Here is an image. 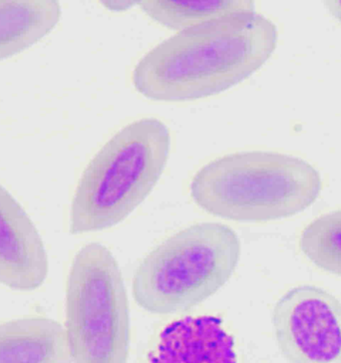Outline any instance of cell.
<instances>
[{"label":"cell","mask_w":341,"mask_h":363,"mask_svg":"<svg viewBox=\"0 0 341 363\" xmlns=\"http://www.w3.org/2000/svg\"><path fill=\"white\" fill-rule=\"evenodd\" d=\"M323 190L318 171L279 152H237L203 166L191 197L208 214L240 223H262L299 214Z\"/></svg>","instance_id":"cell-2"},{"label":"cell","mask_w":341,"mask_h":363,"mask_svg":"<svg viewBox=\"0 0 341 363\" xmlns=\"http://www.w3.org/2000/svg\"><path fill=\"white\" fill-rule=\"evenodd\" d=\"M170 148V130L157 118L118 131L81 176L71 205V234L110 229L131 215L158 183Z\"/></svg>","instance_id":"cell-3"},{"label":"cell","mask_w":341,"mask_h":363,"mask_svg":"<svg viewBox=\"0 0 341 363\" xmlns=\"http://www.w3.org/2000/svg\"><path fill=\"white\" fill-rule=\"evenodd\" d=\"M240 252L232 228L220 223L190 225L144 257L133 279L135 301L156 315L191 310L227 284Z\"/></svg>","instance_id":"cell-4"},{"label":"cell","mask_w":341,"mask_h":363,"mask_svg":"<svg viewBox=\"0 0 341 363\" xmlns=\"http://www.w3.org/2000/svg\"><path fill=\"white\" fill-rule=\"evenodd\" d=\"M323 4L328 13L341 26V0H328Z\"/></svg>","instance_id":"cell-13"},{"label":"cell","mask_w":341,"mask_h":363,"mask_svg":"<svg viewBox=\"0 0 341 363\" xmlns=\"http://www.w3.org/2000/svg\"><path fill=\"white\" fill-rule=\"evenodd\" d=\"M148 363H237V355L222 318L190 315L164 328Z\"/></svg>","instance_id":"cell-8"},{"label":"cell","mask_w":341,"mask_h":363,"mask_svg":"<svg viewBox=\"0 0 341 363\" xmlns=\"http://www.w3.org/2000/svg\"><path fill=\"white\" fill-rule=\"evenodd\" d=\"M299 249L316 267L341 277V208L311 222L301 233Z\"/></svg>","instance_id":"cell-12"},{"label":"cell","mask_w":341,"mask_h":363,"mask_svg":"<svg viewBox=\"0 0 341 363\" xmlns=\"http://www.w3.org/2000/svg\"><path fill=\"white\" fill-rule=\"evenodd\" d=\"M47 252L33 220L0 184V283L18 291L40 288L47 278Z\"/></svg>","instance_id":"cell-7"},{"label":"cell","mask_w":341,"mask_h":363,"mask_svg":"<svg viewBox=\"0 0 341 363\" xmlns=\"http://www.w3.org/2000/svg\"><path fill=\"white\" fill-rule=\"evenodd\" d=\"M60 18L55 0H0V60L38 43Z\"/></svg>","instance_id":"cell-10"},{"label":"cell","mask_w":341,"mask_h":363,"mask_svg":"<svg viewBox=\"0 0 341 363\" xmlns=\"http://www.w3.org/2000/svg\"><path fill=\"white\" fill-rule=\"evenodd\" d=\"M65 331L73 363L128 362V294L114 255L98 242L86 245L73 259Z\"/></svg>","instance_id":"cell-5"},{"label":"cell","mask_w":341,"mask_h":363,"mask_svg":"<svg viewBox=\"0 0 341 363\" xmlns=\"http://www.w3.org/2000/svg\"><path fill=\"white\" fill-rule=\"evenodd\" d=\"M274 22L255 12L232 14L179 31L135 66V89L157 102L215 96L247 79L276 50Z\"/></svg>","instance_id":"cell-1"},{"label":"cell","mask_w":341,"mask_h":363,"mask_svg":"<svg viewBox=\"0 0 341 363\" xmlns=\"http://www.w3.org/2000/svg\"><path fill=\"white\" fill-rule=\"evenodd\" d=\"M65 328L56 320L28 316L0 325V363H70Z\"/></svg>","instance_id":"cell-9"},{"label":"cell","mask_w":341,"mask_h":363,"mask_svg":"<svg viewBox=\"0 0 341 363\" xmlns=\"http://www.w3.org/2000/svg\"><path fill=\"white\" fill-rule=\"evenodd\" d=\"M272 326L289 363H341V301L325 289H289L274 306Z\"/></svg>","instance_id":"cell-6"},{"label":"cell","mask_w":341,"mask_h":363,"mask_svg":"<svg viewBox=\"0 0 341 363\" xmlns=\"http://www.w3.org/2000/svg\"><path fill=\"white\" fill-rule=\"evenodd\" d=\"M146 16L160 26L172 30H184L203 22L232 16L255 12L254 1H174V0H144L138 2Z\"/></svg>","instance_id":"cell-11"}]
</instances>
